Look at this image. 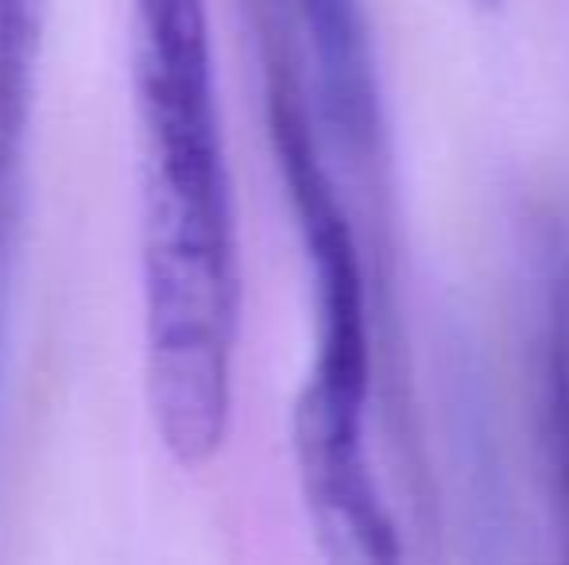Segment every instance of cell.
<instances>
[{
    "mask_svg": "<svg viewBox=\"0 0 569 565\" xmlns=\"http://www.w3.org/2000/svg\"><path fill=\"white\" fill-rule=\"evenodd\" d=\"M535 411L558 565H569V260L555 268L535 341Z\"/></svg>",
    "mask_w": 569,
    "mask_h": 565,
    "instance_id": "4",
    "label": "cell"
},
{
    "mask_svg": "<svg viewBox=\"0 0 569 565\" xmlns=\"http://www.w3.org/2000/svg\"><path fill=\"white\" fill-rule=\"evenodd\" d=\"M315 67L318 113L341 148L368 155L380 140V78L360 0H291Z\"/></svg>",
    "mask_w": 569,
    "mask_h": 565,
    "instance_id": "3",
    "label": "cell"
},
{
    "mask_svg": "<svg viewBox=\"0 0 569 565\" xmlns=\"http://www.w3.org/2000/svg\"><path fill=\"white\" fill-rule=\"evenodd\" d=\"M263 78L271 148L315 299V361L291 415L295 473L310 535L322 565H403V543L368 453L372 314L365 264L322 163L310 101L276 31H263Z\"/></svg>",
    "mask_w": 569,
    "mask_h": 565,
    "instance_id": "2",
    "label": "cell"
},
{
    "mask_svg": "<svg viewBox=\"0 0 569 565\" xmlns=\"http://www.w3.org/2000/svg\"><path fill=\"white\" fill-rule=\"evenodd\" d=\"M140 129L143 384L182 468L226 450L240 337V236L210 0H132Z\"/></svg>",
    "mask_w": 569,
    "mask_h": 565,
    "instance_id": "1",
    "label": "cell"
},
{
    "mask_svg": "<svg viewBox=\"0 0 569 565\" xmlns=\"http://www.w3.org/2000/svg\"><path fill=\"white\" fill-rule=\"evenodd\" d=\"M20 205H23V159L0 151V275L16 264V236H20Z\"/></svg>",
    "mask_w": 569,
    "mask_h": 565,
    "instance_id": "5",
    "label": "cell"
}]
</instances>
